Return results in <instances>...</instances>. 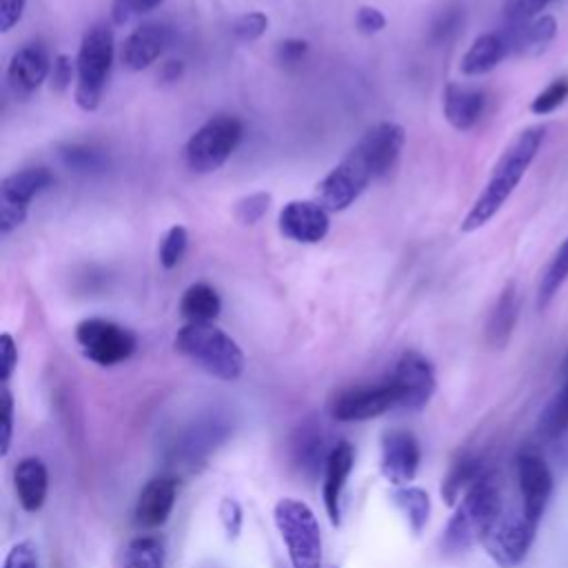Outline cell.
Returning a JSON list of instances; mask_svg holds the SVG:
<instances>
[{
	"mask_svg": "<svg viewBox=\"0 0 568 568\" xmlns=\"http://www.w3.org/2000/svg\"><path fill=\"white\" fill-rule=\"evenodd\" d=\"M546 131H548L546 124H535V126L519 131L510 140V144L504 149L497 164L493 166L490 178L484 184L481 193L477 195V200L473 202L468 213L464 215V220H462L464 233L479 231L501 211V206L508 202V197L519 186L521 178L526 175L528 166L537 158V153L544 144Z\"/></svg>",
	"mask_w": 568,
	"mask_h": 568,
	"instance_id": "obj_1",
	"label": "cell"
},
{
	"mask_svg": "<svg viewBox=\"0 0 568 568\" xmlns=\"http://www.w3.org/2000/svg\"><path fill=\"white\" fill-rule=\"evenodd\" d=\"M501 490L495 473H484L457 501L455 513L444 526L442 550L457 555L473 544H481L484 537L501 517Z\"/></svg>",
	"mask_w": 568,
	"mask_h": 568,
	"instance_id": "obj_2",
	"label": "cell"
},
{
	"mask_svg": "<svg viewBox=\"0 0 568 568\" xmlns=\"http://www.w3.org/2000/svg\"><path fill=\"white\" fill-rule=\"evenodd\" d=\"M173 344L178 353L217 379L235 382L244 373L240 344L213 322H186L178 328Z\"/></svg>",
	"mask_w": 568,
	"mask_h": 568,
	"instance_id": "obj_3",
	"label": "cell"
},
{
	"mask_svg": "<svg viewBox=\"0 0 568 568\" xmlns=\"http://www.w3.org/2000/svg\"><path fill=\"white\" fill-rule=\"evenodd\" d=\"M115 58L113 29L106 22L91 24L75 55V102L82 111H95L100 106L111 67Z\"/></svg>",
	"mask_w": 568,
	"mask_h": 568,
	"instance_id": "obj_4",
	"label": "cell"
},
{
	"mask_svg": "<svg viewBox=\"0 0 568 568\" xmlns=\"http://www.w3.org/2000/svg\"><path fill=\"white\" fill-rule=\"evenodd\" d=\"M275 528L286 546L291 568H322V532L313 508L297 497H282L273 506Z\"/></svg>",
	"mask_w": 568,
	"mask_h": 568,
	"instance_id": "obj_5",
	"label": "cell"
},
{
	"mask_svg": "<svg viewBox=\"0 0 568 568\" xmlns=\"http://www.w3.org/2000/svg\"><path fill=\"white\" fill-rule=\"evenodd\" d=\"M244 126L235 115L220 113L209 118L184 144V162L193 173L217 171L242 140Z\"/></svg>",
	"mask_w": 568,
	"mask_h": 568,
	"instance_id": "obj_6",
	"label": "cell"
},
{
	"mask_svg": "<svg viewBox=\"0 0 568 568\" xmlns=\"http://www.w3.org/2000/svg\"><path fill=\"white\" fill-rule=\"evenodd\" d=\"M377 180L375 169L371 166L364 151L355 144L342 162H337L317 184V202L331 211H346L355 200L366 191V186Z\"/></svg>",
	"mask_w": 568,
	"mask_h": 568,
	"instance_id": "obj_7",
	"label": "cell"
},
{
	"mask_svg": "<svg viewBox=\"0 0 568 568\" xmlns=\"http://www.w3.org/2000/svg\"><path fill=\"white\" fill-rule=\"evenodd\" d=\"M75 342L87 359L98 366H115L126 362L138 346L135 335L111 320L87 317L75 326Z\"/></svg>",
	"mask_w": 568,
	"mask_h": 568,
	"instance_id": "obj_8",
	"label": "cell"
},
{
	"mask_svg": "<svg viewBox=\"0 0 568 568\" xmlns=\"http://www.w3.org/2000/svg\"><path fill=\"white\" fill-rule=\"evenodd\" d=\"M535 532L537 524L530 521L521 510L508 513L499 517L493 530L484 537L481 546L499 568H517L526 559L535 541Z\"/></svg>",
	"mask_w": 568,
	"mask_h": 568,
	"instance_id": "obj_9",
	"label": "cell"
},
{
	"mask_svg": "<svg viewBox=\"0 0 568 568\" xmlns=\"http://www.w3.org/2000/svg\"><path fill=\"white\" fill-rule=\"evenodd\" d=\"M393 408H399V399L388 377L377 384H357L344 388L331 402V415L337 422H366Z\"/></svg>",
	"mask_w": 568,
	"mask_h": 568,
	"instance_id": "obj_10",
	"label": "cell"
},
{
	"mask_svg": "<svg viewBox=\"0 0 568 568\" xmlns=\"http://www.w3.org/2000/svg\"><path fill=\"white\" fill-rule=\"evenodd\" d=\"M388 379L395 386L399 408L404 410H422L437 388L435 368L430 359L417 351H406L397 359Z\"/></svg>",
	"mask_w": 568,
	"mask_h": 568,
	"instance_id": "obj_11",
	"label": "cell"
},
{
	"mask_svg": "<svg viewBox=\"0 0 568 568\" xmlns=\"http://www.w3.org/2000/svg\"><path fill=\"white\" fill-rule=\"evenodd\" d=\"M517 486L521 513L539 526L552 497V473L539 453L521 450L517 455Z\"/></svg>",
	"mask_w": 568,
	"mask_h": 568,
	"instance_id": "obj_12",
	"label": "cell"
},
{
	"mask_svg": "<svg viewBox=\"0 0 568 568\" xmlns=\"http://www.w3.org/2000/svg\"><path fill=\"white\" fill-rule=\"evenodd\" d=\"M331 211H326L317 200H291L282 206L277 226L286 240L300 244H317L331 231Z\"/></svg>",
	"mask_w": 568,
	"mask_h": 568,
	"instance_id": "obj_13",
	"label": "cell"
},
{
	"mask_svg": "<svg viewBox=\"0 0 568 568\" xmlns=\"http://www.w3.org/2000/svg\"><path fill=\"white\" fill-rule=\"evenodd\" d=\"M419 444L408 430H386L382 437L379 470L395 488L408 486L419 468Z\"/></svg>",
	"mask_w": 568,
	"mask_h": 568,
	"instance_id": "obj_14",
	"label": "cell"
},
{
	"mask_svg": "<svg viewBox=\"0 0 568 568\" xmlns=\"http://www.w3.org/2000/svg\"><path fill=\"white\" fill-rule=\"evenodd\" d=\"M51 58L38 42L20 47L7 67V87L18 100H29L51 73Z\"/></svg>",
	"mask_w": 568,
	"mask_h": 568,
	"instance_id": "obj_15",
	"label": "cell"
},
{
	"mask_svg": "<svg viewBox=\"0 0 568 568\" xmlns=\"http://www.w3.org/2000/svg\"><path fill=\"white\" fill-rule=\"evenodd\" d=\"M173 33L162 22H142L138 24L122 42L120 60L129 71L149 69L171 44Z\"/></svg>",
	"mask_w": 568,
	"mask_h": 568,
	"instance_id": "obj_16",
	"label": "cell"
},
{
	"mask_svg": "<svg viewBox=\"0 0 568 568\" xmlns=\"http://www.w3.org/2000/svg\"><path fill=\"white\" fill-rule=\"evenodd\" d=\"M355 466V448L348 442H339L328 450V457L324 462V484H322V497L324 508L333 526L339 524L342 515V495L348 481V475Z\"/></svg>",
	"mask_w": 568,
	"mask_h": 568,
	"instance_id": "obj_17",
	"label": "cell"
},
{
	"mask_svg": "<svg viewBox=\"0 0 568 568\" xmlns=\"http://www.w3.org/2000/svg\"><path fill=\"white\" fill-rule=\"evenodd\" d=\"M178 499V481L173 477H153L149 479L135 501V521L142 528H160L173 513Z\"/></svg>",
	"mask_w": 568,
	"mask_h": 568,
	"instance_id": "obj_18",
	"label": "cell"
},
{
	"mask_svg": "<svg viewBox=\"0 0 568 568\" xmlns=\"http://www.w3.org/2000/svg\"><path fill=\"white\" fill-rule=\"evenodd\" d=\"M486 106L484 91L475 87H466L459 82H448L442 93V111L448 124L457 131L473 129Z\"/></svg>",
	"mask_w": 568,
	"mask_h": 568,
	"instance_id": "obj_19",
	"label": "cell"
},
{
	"mask_svg": "<svg viewBox=\"0 0 568 568\" xmlns=\"http://www.w3.org/2000/svg\"><path fill=\"white\" fill-rule=\"evenodd\" d=\"M13 488L24 513H38L49 493V470L40 457H22L13 468Z\"/></svg>",
	"mask_w": 568,
	"mask_h": 568,
	"instance_id": "obj_20",
	"label": "cell"
},
{
	"mask_svg": "<svg viewBox=\"0 0 568 568\" xmlns=\"http://www.w3.org/2000/svg\"><path fill=\"white\" fill-rule=\"evenodd\" d=\"M519 308H521V295H519L517 282L510 280L501 288V293L497 295V300L493 304V311L488 315V322H486V342H488V346L499 351L510 342L513 331H515L517 320H519Z\"/></svg>",
	"mask_w": 568,
	"mask_h": 568,
	"instance_id": "obj_21",
	"label": "cell"
},
{
	"mask_svg": "<svg viewBox=\"0 0 568 568\" xmlns=\"http://www.w3.org/2000/svg\"><path fill=\"white\" fill-rule=\"evenodd\" d=\"M53 184V173L47 166H29L9 173L0 184V204L29 209L31 200L38 197Z\"/></svg>",
	"mask_w": 568,
	"mask_h": 568,
	"instance_id": "obj_22",
	"label": "cell"
},
{
	"mask_svg": "<svg viewBox=\"0 0 568 568\" xmlns=\"http://www.w3.org/2000/svg\"><path fill=\"white\" fill-rule=\"evenodd\" d=\"M508 42V51L515 53H528L537 55L541 53L557 36V20L552 16H539L535 20L521 22V24H508V29L501 33Z\"/></svg>",
	"mask_w": 568,
	"mask_h": 568,
	"instance_id": "obj_23",
	"label": "cell"
},
{
	"mask_svg": "<svg viewBox=\"0 0 568 568\" xmlns=\"http://www.w3.org/2000/svg\"><path fill=\"white\" fill-rule=\"evenodd\" d=\"M508 53H510L508 42L501 33H481L473 40V44L462 55L459 71L464 75L490 73Z\"/></svg>",
	"mask_w": 568,
	"mask_h": 568,
	"instance_id": "obj_24",
	"label": "cell"
},
{
	"mask_svg": "<svg viewBox=\"0 0 568 568\" xmlns=\"http://www.w3.org/2000/svg\"><path fill=\"white\" fill-rule=\"evenodd\" d=\"M222 311V300L206 282L191 284L180 297V315L186 322H213Z\"/></svg>",
	"mask_w": 568,
	"mask_h": 568,
	"instance_id": "obj_25",
	"label": "cell"
},
{
	"mask_svg": "<svg viewBox=\"0 0 568 568\" xmlns=\"http://www.w3.org/2000/svg\"><path fill=\"white\" fill-rule=\"evenodd\" d=\"M393 504L404 515L408 528L419 535L430 517V497L419 486H399L393 490Z\"/></svg>",
	"mask_w": 568,
	"mask_h": 568,
	"instance_id": "obj_26",
	"label": "cell"
},
{
	"mask_svg": "<svg viewBox=\"0 0 568 568\" xmlns=\"http://www.w3.org/2000/svg\"><path fill=\"white\" fill-rule=\"evenodd\" d=\"M568 280V235L550 257L546 271L541 273L539 286H537V308L544 311L552 297L559 293L564 282Z\"/></svg>",
	"mask_w": 568,
	"mask_h": 568,
	"instance_id": "obj_27",
	"label": "cell"
},
{
	"mask_svg": "<svg viewBox=\"0 0 568 568\" xmlns=\"http://www.w3.org/2000/svg\"><path fill=\"white\" fill-rule=\"evenodd\" d=\"M481 475H484V470H481V462H479L477 457L466 455V457L457 459V462L450 466V470H448V475H446V479H444V484H442V497L446 499V504H455L457 499H462V495H464Z\"/></svg>",
	"mask_w": 568,
	"mask_h": 568,
	"instance_id": "obj_28",
	"label": "cell"
},
{
	"mask_svg": "<svg viewBox=\"0 0 568 568\" xmlns=\"http://www.w3.org/2000/svg\"><path fill=\"white\" fill-rule=\"evenodd\" d=\"M122 568H164V544L160 537L142 535L126 544Z\"/></svg>",
	"mask_w": 568,
	"mask_h": 568,
	"instance_id": "obj_29",
	"label": "cell"
},
{
	"mask_svg": "<svg viewBox=\"0 0 568 568\" xmlns=\"http://www.w3.org/2000/svg\"><path fill=\"white\" fill-rule=\"evenodd\" d=\"M568 430V377L539 415V435L557 439Z\"/></svg>",
	"mask_w": 568,
	"mask_h": 568,
	"instance_id": "obj_30",
	"label": "cell"
},
{
	"mask_svg": "<svg viewBox=\"0 0 568 568\" xmlns=\"http://www.w3.org/2000/svg\"><path fill=\"white\" fill-rule=\"evenodd\" d=\"M60 160L69 171L75 173H100L109 166L104 151L87 144H67L60 149Z\"/></svg>",
	"mask_w": 568,
	"mask_h": 568,
	"instance_id": "obj_31",
	"label": "cell"
},
{
	"mask_svg": "<svg viewBox=\"0 0 568 568\" xmlns=\"http://www.w3.org/2000/svg\"><path fill=\"white\" fill-rule=\"evenodd\" d=\"M186 248H189V233H186V229L182 224H173L164 233V237L160 242V251H158L160 264L164 268H175L182 262Z\"/></svg>",
	"mask_w": 568,
	"mask_h": 568,
	"instance_id": "obj_32",
	"label": "cell"
},
{
	"mask_svg": "<svg viewBox=\"0 0 568 568\" xmlns=\"http://www.w3.org/2000/svg\"><path fill=\"white\" fill-rule=\"evenodd\" d=\"M568 98V78H555L550 84H546L530 102V111L535 115H548L555 109H559Z\"/></svg>",
	"mask_w": 568,
	"mask_h": 568,
	"instance_id": "obj_33",
	"label": "cell"
},
{
	"mask_svg": "<svg viewBox=\"0 0 568 568\" xmlns=\"http://www.w3.org/2000/svg\"><path fill=\"white\" fill-rule=\"evenodd\" d=\"M271 193L266 191H255L251 195H244L242 200H237L235 204V220L244 226L257 224L271 209Z\"/></svg>",
	"mask_w": 568,
	"mask_h": 568,
	"instance_id": "obj_34",
	"label": "cell"
},
{
	"mask_svg": "<svg viewBox=\"0 0 568 568\" xmlns=\"http://www.w3.org/2000/svg\"><path fill=\"white\" fill-rule=\"evenodd\" d=\"M266 29H268V16L262 11H248L231 24L233 38L237 42H255L266 33Z\"/></svg>",
	"mask_w": 568,
	"mask_h": 568,
	"instance_id": "obj_35",
	"label": "cell"
},
{
	"mask_svg": "<svg viewBox=\"0 0 568 568\" xmlns=\"http://www.w3.org/2000/svg\"><path fill=\"white\" fill-rule=\"evenodd\" d=\"M552 0H504V18L508 24H521L541 16Z\"/></svg>",
	"mask_w": 568,
	"mask_h": 568,
	"instance_id": "obj_36",
	"label": "cell"
},
{
	"mask_svg": "<svg viewBox=\"0 0 568 568\" xmlns=\"http://www.w3.org/2000/svg\"><path fill=\"white\" fill-rule=\"evenodd\" d=\"M78 71H75V60L67 53H58L51 62V73H49V82H51V89L62 93L71 87V82L75 80Z\"/></svg>",
	"mask_w": 568,
	"mask_h": 568,
	"instance_id": "obj_37",
	"label": "cell"
},
{
	"mask_svg": "<svg viewBox=\"0 0 568 568\" xmlns=\"http://www.w3.org/2000/svg\"><path fill=\"white\" fill-rule=\"evenodd\" d=\"M0 428H2L0 455L7 457L11 446V435H13V397L7 384H2V390H0Z\"/></svg>",
	"mask_w": 568,
	"mask_h": 568,
	"instance_id": "obj_38",
	"label": "cell"
},
{
	"mask_svg": "<svg viewBox=\"0 0 568 568\" xmlns=\"http://www.w3.org/2000/svg\"><path fill=\"white\" fill-rule=\"evenodd\" d=\"M164 0H113V9H111V18L115 24H124L129 22L133 16L140 13H149L153 9H158Z\"/></svg>",
	"mask_w": 568,
	"mask_h": 568,
	"instance_id": "obj_39",
	"label": "cell"
},
{
	"mask_svg": "<svg viewBox=\"0 0 568 568\" xmlns=\"http://www.w3.org/2000/svg\"><path fill=\"white\" fill-rule=\"evenodd\" d=\"M2 568H40L38 548L31 541H18L4 555Z\"/></svg>",
	"mask_w": 568,
	"mask_h": 568,
	"instance_id": "obj_40",
	"label": "cell"
},
{
	"mask_svg": "<svg viewBox=\"0 0 568 568\" xmlns=\"http://www.w3.org/2000/svg\"><path fill=\"white\" fill-rule=\"evenodd\" d=\"M217 515H220V521H222V528L226 532L229 539H235L242 530V521H244V515H242V506L233 499V497H222L220 501V508H217Z\"/></svg>",
	"mask_w": 568,
	"mask_h": 568,
	"instance_id": "obj_41",
	"label": "cell"
},
{
	"mask_svg": "<svg viewBox=\"0 0 568 568\" xmlns=\"http://www.w3.org/2000/svg\"><path fill=\"white\" fill-rule=\"evenodd\" d=\"M355 24H357V31H362L364 36H375L386 27V16L377 7L364 4L357 9Z\"/></svg>",
	"mask_w": 568,
	"mask_h": 568,
	"instance_id": "obj_42",
	"label": "cell"
},
{
	"mask_svg": "<svg viewBox=\"0 0 568 568\" xmlns=\"http://www.w3.org/2000/svg\"><path fill=\"white\" fill-rule=\"evenodd\" d=\"M306 53H308V42L300 38H288L277 44V62H282L284 67L300 64L306 58Z\"/></svg>",
	"mask_w": 568,
	"mask_h": 568,
	"instance_id": "obj_43",
	"label": "cell"
},
{
	"mask_svg": "<svg viewBox=\"0 0 568 568\" xmlns=\"http://www.w3.org/2000/svg\"><path fill=\"white\" fill-rule=\"evenodd\" d=\"M0 353H2V368H0V379L7 384L18 366V346L9 333L0 335Z\"/></svg>",
	"mask_w": 568,
	"mask_h": 568,
	"instance_id": "obj_44",
	"label": "cell"
},
{
	"mask_svg": "<svg viewBox=\"0 0 568 568\" xmlns=\"http://www.w3.org/2000/svg\"><path fill=\"white\" fill-rule=\"evenodd\" d=\"M27 0H0V31L7 33L11 31L24 13Z\"/></svg>",
	"mask_w": 568,
	"mask_h": 568,
	"instance_id": "obj_45",
	"label": "cell"
},
{
	"mask_svg": "<svg viewBox=\"0 0 568 568\" xmlns=\"http://www.w3.org/2000/svg\"><path fill=\"white\" fill-rule=\"evenodd\" d=\"M29 209H20V206H11V204H0V233L9 235L13 229L22 226L27 220Z\"/></svg>",
	"mask_w": 568,
	"mask_h": 568,
	"instance_id": "obj_46",
	"label": "cell"
},
{
	"mask_svg": "<svg viewBox=\"0 0 568 568\" xmlns=\"http://www.w3.org/2000/svg\"><path fill=\"white\" fill-rule=\"evenodd\" d=\"M182 73H184V62L182 60H166L160 69V78L164 82H175V80L182 78Z\"/></svg>",
	"mask_w": 568,
	"mask_h": 568,
	"instance_id": "obj_47",
	"label": "cell"
}]
</instances>
